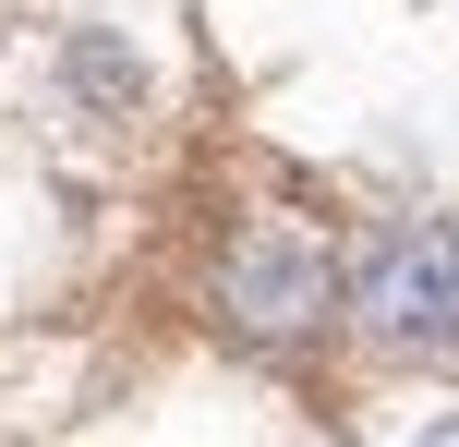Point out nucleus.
I'll return each mask as SVG.
<instances>
[{
    "mask_svg": "<svg viewBox=\"0 0 459 447\" xmlns=\"http://www.w3.org/2000/svg\"><path fill=\"white\" fill-rule=\"evenodd\" d=\"M411 447H459V411H436V424H423V435H411Z\"/></svg>",
    "mask_w": 459,
    "mask_h": 447,
    "instance_id": "20e7f679",
    "label": "nucleus"
},
{
    "mask_svg": "<svg viewBox=\"0 0 459 447\" xmlns=\"http://www.w3.org/2000/svg\"><path fill=\"white\" fill-rule=\"evenodd\" d=\"M339 314L375 339V351H459V230H447V218L387 230L363 266H351Z\"/></svg>",
    "mask_w": 459,
    "mask_h": 447,
    "instance_id": "f03ea898",
    "label": "nucleus"
},
{
    "mask_svg": "<svg viewBox=\"0 0 459 447\" xmlns=\"http://www.w3.org/2000/svg\"><path fill=\"white\" fill-rule=\"evenodd\" d=\"M61 97H73V109H97V121H134V109H145V61H134V37L73 24V37H61Z\"/></svg>",
    "mask_w": 459,
    "mask_h": 447,
    "instance_id": "7ed1b4c3",
    "label": "nucleus"
},
{
    "mask_svg": "<svg viewBox=\"0 0 459 447\" xmlns=\"http://www.w3.org/2000/svg\"><path fill=\"white\" fill-rule=\"evenodd\" d=\"M339 254H326V230H302V218H242V230L218 242V314L242 339H266V351H290V339H315L326 314H339Z\"/></svg>",
    "mask_w": 459,
    "mask_h": 447,
    "instance_id": "f257e3e1",
    "label": "nucleus"
}]
</instances>
